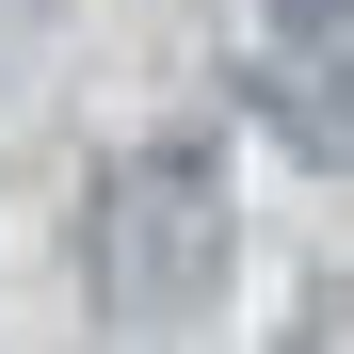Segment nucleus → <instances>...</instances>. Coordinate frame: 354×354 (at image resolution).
I'll return each instance as SVG.
<instances>
[{"label":"nucleus","instance_id":"obj_1","mask_svg":"<svg viewBox=\"0 0 354 354\" xmlns=\"http://www.w3.org/2000/svg\"><path fill=\"white\" fill-rule=\"evenodd\" d=\"M81 258H97V306L194 322L209 290H225V161H209V145H129V161L97 177Z\"/></svg>","mask_w":354,"mask_h":354},{"label":"nucleus","instance_id":"obj_2","mask_svg":"<svg viewBox=\"0 0 354 354\" xmlns=\"http://www.w3.org/2000/svg\"><path fill=\"white\" fill-rule=\"evenodd\" d=\"M242 81H258V129L290 161H354V0H274Z\"/></svg>","mask_w":354,"mask_h":354}]
</instances>
